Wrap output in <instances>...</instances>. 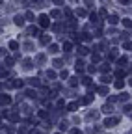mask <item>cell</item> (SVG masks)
Masks as SVG:
<instances>
[{"mask_svg":"<svg viewBox=\"0 0 132 134\" xmlns=\"http://www.w3.org/2000/svg\"><path fill=\"white\" fill-rule=\"evenodd\" d=\"M49 24H50L49 15H41V17H39V26H41V28H47Z\"/></svg>","mask_w":132,"mask_h":134,"instance_id":"obj_1","label":"cell"},{"mask_svg":"<svg viewBox=\"0 0 132 134\" xmlns=\"http://www.w3.org/2000/svg\"><path fill=\"white\" fill-rule=\"evenodd\" d=\"M117 123H119V119H117V117H108V119L104 121V125H106V127H115Z\"/></svg>","mask_w":132,"mask_h":134,"instance_id":"obj_2","label":"cell"},{"mask_svg":"<svg viewBox=\"0 0 132 134\" xmlns=\"http://www.w3.org/2000/svg\"><path fill=\"white\" fill-rule=\"evenodd\" d=\"M75 69H76V73H82V71H84V62H82V60H76Z\"/></svg>","mask_w":132,"mask_h":134,"instance_id":"obj_3","label":"cell"},{"mask_svg":"<svg viewBox=\"0 0 132 134\" xmlns=\"http://www.w3.org/2000/svg\"><path fill=\"white\" fill-rule=\"evenodd\" d=\"M13 22H15V24H17V26H24V19H22L21 15H17V17H15V19H13Z\"/></svg>","mask_w":132,"mask_h":134,"instance_id":"obj_4","label":"cell"},{"mask_svg":"<svg viewBox=\"0 0 132 134\" xmlns=\"http://www.w3.org/2000/svg\"><path fill=\"white\" fill-rule=\"evenodd\" d=\"M0 101H2V106H4V104H9V102H11V99H9V95H6V93L2 95V99H0Z\"/></svg>","mask_w":132,"mask_h":134,"instance_id":"obj_5","label":"cell"},{"mask_svg":"<svg viewBox=\"0 0 132 134\" xmlns=\"http://www.w3.org/2000/svg\"><path fill=\"white\" fill-rule=\"evenodd\" d=\"M108 22H110V24H117V22H119L117 15H110V17H108Z\"/></svg>","mask_w":132,"mask_h":134,"instance_id":"obj_6","label":"cell"},{"mask_svg":"<svg viewBox=\"0 0 132 134\" xmlns=\"http://www.w3.org/2000/svg\"><path fill=\"white\" fill-rule=\"evenodd\" d=\"M28 34H30V35H34V37H35V35L39 34V30L35 28V26H30V28H28Z\"/></svg>","mask_w":132,"mask_h":134,"instance_id":"obj_7","label":"cell"},{"mask_svg":"<svg viewBox=\"0 0 132 134\" xmlns=\"http://www.w3.org/2000/svg\"><path fill=\"white\" fill-rule=\"evenodd\" d=\"M88 47H78V54H80V56H86V54H88Z\"/></svg>","mask_w":132,"mask_h":134,"instance_id":"obj_8","label":"cell"},{"mask_svg":"<svg viewBox=\"0 0 132 134\" xmlns=\"http://www.w3.org/2000/svg\"><path fill=\"white\" fill-rule=\"evenodd\" d=\"M50 43V35H41V45H49Z\"/></svg>","mask_w":132,"mask_h":134,"instance_id":"obj_9","label":"cell"},{"mask_svg":"<svg viewBox=\"0 0 132 134\" xmlns=\"http://www.w3.org/2000/svg\"><path fill=\"white\" fill-rule=\"evenodd\" d=\"M22 67H24V69H32V64H34V62H32V60H24V62H22Z\"/></svg>","mask_w":132,"mask_h":134,"instance_id":"obj_10","label":"cell"},{"mask_svg":"<svg viewBox=\"0 0 132 134\" xmlns=\"http://www.w3.org/2000/svg\"><path fill=\"white\" fill-rule=\"evenodd\" d=\"M112 110H113L112 104H104V106H102V112H104V114H112Z\"/></svg>","mask_w":132,"mask_h":134,"instance_id":"obj_11","label":"cell"},{"mask_svg":"<svg viewBox=\"0 0 132 134\" xmlns=\"http://www.w3.org/2000/svg\"><path fill=\"white\" fill-rule=\"evenodd\" d=\"M115 88H117V89H123V86H125V80H115Z\"/></svg>","mask_w":132,"mask_h":134,"instance_id":"obj_12","label":"cell"},{"mask_svg":"<svg viewBox=\"0 0 132 134\" xmlns=\"http://www.w3.org/2000/svg\"><path fill=\"white\" fill-rule=\"evenodd\" d=\"M97 91L101 93V95H108V88H106V86H101V88H99Z\"/></svg>","mask_w":132,"mask_h":134,"instance_id":"obj_13","label":"cell"},{"mask_svg":"<svg viewBox=\"0 0 132 134\" xmlns=\"http://www.w3.org/2000/svg\"><path fill=\"white\" fill-rule=\"evenodd\" d=\"M76 108H78V102H71V104L67 106V110H69V112H75Z\"/></svg>","mask_w":132,"mask_h":134,"instance_id":"obj_14","label":"cell"},{"mask_svg":"<svg viewBox=\"0 0 132 134\" xmlns=\"http://www.w3.org/2000/svg\"><path fill=\"white\" fill-rule=\"evenodd\" d=\"M58 50H60V47H58V45H50V47H49V52H52V54H56Z\"/></svg>","mask_w":132,"mask_h":134,"instance_id":"obj_15","label":"cell"},{"mask_svg":"<svg viewBox=\"0 0 132 134\" xmlns=\"http://www.w3.org/2000/svg\"><path fill=\"white\" fill-rule=\"evenodd\" d=\"M28 84H30V86H39V78H30Z\"/></svg>","mask_w":132,"mask_h":134,"instance_id":"obj_16","label":"cell"},{"mask_svg":"<svg viewBox=\"0 0 132 134\" xmlns=\"http://www.w3.org/2000/svg\"><path fill=\"white\" fill-rule=\"evenodd\" d=\"M9 49L17 50V49H19V43H17V41H9Z\"/></svg>","mask_w":132,"mask_h":134,"instance_id":"obj_17","label":"cell"},{"mask_svg":"<svg viewBox=\"0 0 132 134\" xmlns=\"http://www.w3.org/2000/svg\"><path fill=\"white\" fill-rule=\"evenodd\" d=\"M123 112H125V114H132V106L130 104H125V106H123Z\"/></svg>","mask_w":132,"mask_h":134,"instance_id":"obj_18","label":"cell"},{"mask_svg":"<svg viewBox=\"0 0 132 134\" xmlns=\"http://www.w3.org/2000/svg\"><path fill=\"white\" fill-rule=\"evenodd\" d=\"M97 117H99L97 112H89V114H88V119H97Z\"/></svg>","mask_w":132,"mask_h":134,"instance_id":"obj_19","label":"cell"},{"mask_svg":"<svg viewBox=\"0 0 132 134\" xmlns=\"http://www.w3.org/2000/svg\"><path fill=\"white\" fill-rule=\"evenodd\" d=\"M78 82H80V80H78L76 77H73V78H69V84H71V86H76Z\"/></svg>","mask_w":132,"mask_h":134,"instance_id":"obj_20","label":"cell"},{"mask_svg":"<svg viewBox=\"0 0 132 134\" xmlns=\"http://www.w3.org/2000/svg\"><path fill=\"white\" fill-rule=\"evenodd\" d=\"M80 102H82V104H89V102H91V95H88V97H84V99L80 101Z\"/></svg>","mask_w":132,"mask_h":134,"instance_id":"obj_21","label":"cell"},{"mask_svg":"<svg viewBox=\"0 0 132 134\" xmlns=\"http://www.w3.org/2000/svg\"><path fill=\"white\" fill-rule=\"evenodd\" d=\"M76 15H78V17H86L88 13H86V9H82V7H80V9H76Z\"/></svg>","mask_w":132,"mask_h":134,"instance_id":"obj_22","label":"cell"},{"mask_svg":"<svg viewBox=\"0 0 132 134\" xmlns=\"http://www.w3.org/2000/svg\"><path fill=\"white\" fill-rule=\"evenodd\" d=\"M123 24H125L126 28H132V21L130 19H123Z\"/></svg>","mask_w":132,"mask_h":134,"instance_id":"obj_23","label":"cell"},{"mask_svg":"<svg viewBox=\"0 0 132 134\" xmlns=\"http://www.w3.org/2000/svg\"><path fill=\"white\" fill-rule=\"evenodd\" d=\"M35 60H37V64H45V54H39Z\"/></svg>","mask_w":132,"mask_h":134,"instance_id":"obj_24","label":"cell"},{"mask_svg":"<svg viewBox=\"0 0 132 134\" xmlns=\"http://www.w3.org/2000/svg\"><path fill=\"white\" fill-rule=\"evenodd\" d=\"M63 49H65V52H71V49H73V45H71V43H65V45H63Z\"/></svg>","mask_w":132,"mask_h":134,"instance_id":"obj_25","label":"cell"},{"mask_svg":"<svg viewBox=\"0 0 132 134\" xmlns=\"http://www.w3.org/2000/svg\"><path fill=\"white\" fill-rule=\"evenodd\" d=\"M117 62H119V65H121V67H123V65H125V64H126V62H128V60H126V58H125V56H123V58H119Z\"/></svg>","mask_w":132,"mask_h":134,"instance_id":"obj_26","label":"cell"},{"mask_svg":"<svg viewBox=\"0 0 132 134\" xmlns=\"http://www.w3.org/2000/svg\"><path fill=\"white\" fill-rule=\"evenodd\" d=\"M67 125H69L67 121H62V123H60V130H65V128H67Z\"/></svg>","mask_w":132,"mask_h":134,"instance_id":"obj_27","label":"cell"},{"mask_svg":"<svg viewBox=\"0 0 132 134\" xmlns=\"http://www.w3.org/2000/svg\"><path fill=\"white\" fill-rule=\"evenodd\" d=\"M60 11H58V9H52V11H50V17H60Z\"/></svg>","mask_w":132,"mask_h":134,"instance_id":"obj_28","label":"cell"},{"mask_svg":"<svg viewBox=\"0 0 132 134\" xmlns=\"http://www.w3.org/2000/svg\"><path fill=\"white\" fill-rule=\"evenodd\" d=\"M110 58H117V49H112L110 50Z\"/></svg>","mask_w":132,"mask_h":134,"instance_id":"obj_29","label":"cell"},{"mask_svg":"<svg viewBox=\"0 0 132 134\" xmlns=\"http://www.w3.org/2000/svg\"><path fill=\"white\" fill-rule=\"evenodd\" d=\"M26 19L28 21H34V13L32 11H26Z\"/></svg>","mask_w":132,"mask_h":134,"instance_id":"obj_30","label":"cell"},{"mask_svg":"<svg viewBox=\"0 0 132 134\" xmlns=\"http://www.w3.org/2000/svg\"><path fill=\"white\" fill-rule=\"evenodd\" d=\"M128 99V93H121V95H119V101H126Z\"/></svg>","mask_w":132,"mask_h":134,"instance_id":"obj_31","label":"cell"},{"mask_svg":"<svg viewBox=\"0 0 132 134\" xmlns=\"http://www.w3.org/2000/svg\"><path fill=\"white\" fill-rule=\"evenodd\" d=\"M47 77L49 78H56V73L54 71H47Z\"/></svg>","mask_w":132,"mask_h":134,"instance_id":"obj_32","label":"cell"},{"mask_svg":"<svg viewBox=\"0 0 132 134\" xmlns=\"http://www.w3.org/2000/svg\"><path fill=\"white\" fill-rule=\"evenodd\" d=\"M6 65H7V67H11V65H13V60H11V58H6Z\"/></svg>","mask_w":132,"mask_h":134,"instance_id":"obj_33","label":"cell"},{"mask_svg":"<svg viewBox=\"0 0 132 134\" xmlns=\"http://www.w3.org/2000/svg\"><path fill=\"white\" fill-rule=\"evenodd\" d=\"M91 58H93V62H95V64H97V62H99V60H101V56H99V54H97V52H95V54H93V56H91Z\"/></svg>","mask_w":132,"mask_h":134,"instance_id":"obj_34","label":"cell"},{"mask_svg":"<svg viewBox=\"0 0 132 134\" xmlns=\"http://www.w3.org/2000/svg\"><path fill=\"white\" fill-rule=\"evenodd\" d=\"M62 60H54V67H62Z\"/></svg>","mask_w":132,"mask_h":134,"instance_id":"obj_35","label":"cell"},{"mask_svg":"<svg viewBox=\"0 0 132 134\" xmlns=\"http://www.w3.org/2000/svg\"><path fill=\"white\" fill-rule=\"evenodd\" d=\"M101 80H102V82H104V84H108V82H110L112 78H110V77H101Z\"/></svg>","mask_w":132,"mask_h":134,"instance_id":"obj_36","label":"cell"},{"mask_svg":"<svg viewBox=\"0 0 132 134\" xmlns=\"http://www.w3.org/2000/svg\"><path fill=\"white\" fill-rule=\"evenodd\" d=\"M125 49H126V50H132V43H130V41L125 43Z\"/></svg>","mask_w":132,"mask_h":134,"instance_id":"obj_37","label":"cell"},{"mask_svg":"<svg viewBox=\"0 0 132 134\" xmlns=\"http://www.w3.org/2000/svg\"><path fill=\"white\" fill-rule=\"evenodd\" d=\"M60 77H62V78H67V77H69V73H67V71H62V73H60Z\"/></svg>","mask_w":132,"mask_h":134,"instance_id":"obj_38","label":"cell"},{"mask_svg":"<svg viewBox=\"0 0 132 134\" xmlns=\"http://www.w3.org/2000/svg\"><path fill=\"white\" fill-rule=\"evenodd\" d=\"M89 19H91V22H97V15L91 13V15H89Z\"/></svg>","mask_w":132,"mask_h":134,"instance_id":"obj_39","label":"cell"},{"mask_svg":"<svg viewBox=\"0 0 132 134\" xmlns=\"http://www.w3.org/2000/svg\"><path fill=\"white\" fill-rule=\"evenodd\" d=\"M24 49H26V50H30V49H32V43H30V41H26V43H24Z\"/></svg>","mask_w":132,"mask_h":134,"instance_id":"obj_40","label":"cell"},{"mask_svg":"<svg viewBox=\"0 0 132 134\" xmlns=\"http://www.w3.org/2000/svg\"><path fill=\"white\" fill-rule=\"evenodd\" d=\"M101 69H102V71H104V73H106V71H110V65H108V64H104V65H102V67H101Z\"/></svg>","mask_w":132,"mask_h":134,"instance_id":"obj_41","label":"cell"},{"mask_svg":"<svg viewBox=\"0 0 132 134\" xmlns=\"http://www.w3.org/2000/svg\"><path fill=\"white\" fill-rule=\"evenodd\" d=\"M130 2H132V0H119V4H125V6H126V4H130Z\"/></svg>","mask_w":132,"mask_h":134,"instance_id":"obj_42","label":"cell"},{"mask_svg":"<svg viewBox=\"0 0 132 134\" xmlns=\"http://www.w3.org/2000/svg\"><path fill=\"white\" fill-rule=\"evenodd\" d=\"M71 134H82V132H80L78 128H73V130H71Z\"/></svg>","mask_w":132,"mask_h":134,"instance_id":"obj_43","label":"cell"},{"mask_svg":"<svg viewBox=\"0 0 132 134\" xmlns=\"http://www.w3.org/2000/svg\"><path fill=\"white\" fill-rule=\"evenodd\" d=\"M54 4H58V6H60V4H63V0H54Z\"/></svg>","mask_w":132,"mask_h":134,"instance_id":"obj_44","label":"cell"},{"mask_svg":"<svg viewBox=\"0 0 132 134\" xmlns=\"http://www.w3.org/2000/svg\"><path fill=\"white\" fill-rule=\"evenodd\" d=\"M41 2H43V0H35V4H41Z\"/></svg>","mask_w":132,"mask_h":134,"instance_id":"obj_45","label":"cell"},{"mask_svg":"<svg viewBox=\"0 0 132 134\" xmlns=\"http://www.w3.org/2000/svg\"><path fill=\"white\" fill-rule=\"evenodd\" d=\"M56 134H62V132H56Z\"/></svg>","mask_w":132,"mask_h":134,"instance_id":"obj_46","label":"cell"}]
</instances>
